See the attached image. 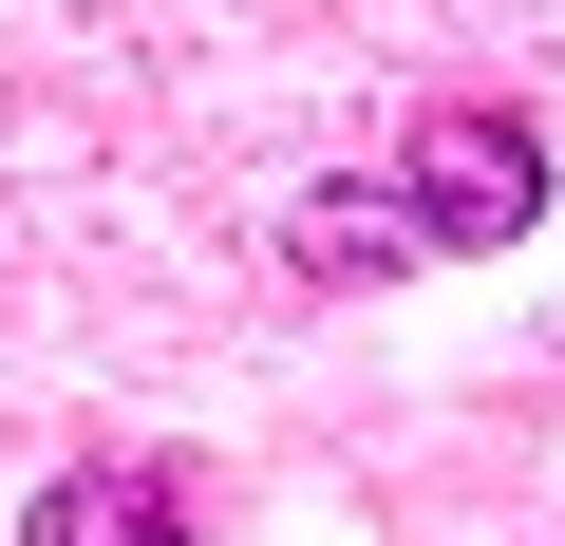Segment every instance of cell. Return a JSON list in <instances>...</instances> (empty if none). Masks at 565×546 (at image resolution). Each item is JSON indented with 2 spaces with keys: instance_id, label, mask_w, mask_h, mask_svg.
Returning <instances> with one entry per match:
<instances>
[{
  "instance_id": "cell-1",
  "label": "cell",
  "mask_w": 565,
  "mask_h": 546,
  "mask_svg": "<svg viewBox=\"0 0 565 546\" xmlns=\"http://www.w3.org/2000/svg\"><path fill=\"white\" fill-rule=\"evenodd\" d=\"M527 207H546V132L509 95H434L415 151H396V226L471 264V245H527Z\"/></svg>"
},
{
  "instance_id": "cell-2",
  "label": "cell",
  "mask_w": 565,
  "mask_h": 546,
  "mask_svg": "<svg viewBox=\"0 0 565 546\" xmlns=\"http://www.w3.org/2000/svg\"><path fill=\"white\" fill-rule=\"evenodd\" d=\"M207 508H189V471L170 452H114V471H57L39 508H20V546H189Z\"/></svg>"
},
{
  "instance_id": "cell-3",
  "label": "cell",
  "mask_w": 565,
  "mask_h": 546,
  "mask_svg": "<svg viewBox=\"0 0 565 546\" xmlns=\"http://www.w3.org/2000/svg\"><path fill=\"white\" fill-rule=\"evenodd\" d=\"M282 245H302V264H321V283H340V264H396L415 226H396V189H321V207H302V226H282Z\"/></svg>"
}]
</instances>
